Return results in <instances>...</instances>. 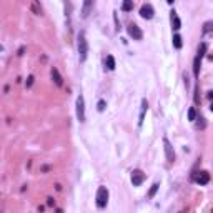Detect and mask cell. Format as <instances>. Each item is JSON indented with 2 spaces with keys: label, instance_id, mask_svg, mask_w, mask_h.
<instances>
[{
  "label": "cell",
  "instance_id": "cell-1",
  "mask_svg": "<svg viewBox=\"0 0 213 213\" xmlns=\"http://www.w3.org/2000/svg\"><path fill=\"white\" fill-rule=\"evenodd\" d=\"M95 203L98 208H105L107 203H108V190L105 187H98L97 190V195H95Z\"/></svg>",
  "mask_w": 213,
  "mask_h": 213
},
{
  "label": "cell",
  "instance_id": "cell-2",
  "mask_svg": "<svg viewBox=\"0 0 213 213\" xmlns=\"http://www.w3.org/2000/svg\"><path fill=\"white\" fill-rule=\"evenodd\" d=\"M78 55H80V62H85L87 55H88V42H87L83 32H80L78 35Z\"/></svg>",
  "mask_w": 213,
  "mask_h": 213
},
{
  "label": "cell",
  "instance_id": "cell-3",
  "mask_svg": "<svg viewBox=\"0 0 213 213\" xmlns=\"http://www.w3.org/2000/svg\"><path fill=\"white\" fill-rule=\"evenodd\" d=\"M85 98L83 95H78L77 97V120H78L80 123L85 122Z\"/></svg>",
  "mask_w": 213,
  "mask_h": 213
},
{
  "label": "cell",
  "instance_id": "cell-4",
  "mask_svg": "<svg viewBox=\"0 0 213 213\" xmlns=\"http://www.w3.org/2000/svg\"><path fill=\"white\" fill-rule=\"evenodd\" d=\"M163 148H165V155H167V160L170 163H173L175 162V150H173V147H172V143H170V140H168L167 137L163 138Z\"/></svg>",
  "mask_w": 213,
  "mask_h": 213
},
{
  "label": "cell",
  "instance_id": "cell-5",
  "mask_svg": "<svg viewBox=\"0 0 213 213\" xmlns=\"http://www.w3.org/2000/svg\"><path fill=\"white\" fill-rule=\"evenodd\" d=\"M127 32L133 40H142L143 38V32L140 30V27L137 25V23H130V25L127 27Z\"/></svg>",
  "mask_w": 213,
  "mask_h": 213
},
{
  "label": "cell",
  "instance_id": "cell-6",
  "mask_svg": "<svg viewBox=\"0 0 213 213\" xmlns=\"http://www.w3.org/2000/svg\"><path fill=\"white\" fill-rule=\"evenodd\" d=\"M153 15H155V10L152 3H143L142 8H140V17L145 18V20H150V18H153Z\"/></svg>",
  "mask_w": 213,
  "mask_h": 213
},
{
  "label": "cell",
  "instance_id": "cell-7",
  "mask_svg": "<svg viewBox=\"0 0 213 213\" xmlns=\"http://www.w3.org/2000/svg\"><path fill=\"white\" fill-rule=\"evenodd\" d=\"M205 50H206V43H201V50L198 52V55L195 57V64H193V73H195V77H198V72H200V65H201V59H203Z\"/></svg>",
  "mask_w": 213,
  "mask_h": 213
},
{
  "label": "cell",
  "instance_id": "cell-8",
  "mask_svg": "<svg viewBox=\"0 0 213 213\" xmlns=\"http://www.w3.org/2000/svg\"><path fill=\"white\" fill-rule=\"evenodd\" d=\"M193 182L200 183V185H206L208 182H210V173L208 172H196V175H193Z\"/></svg>",
  "mask_w": 213,
  "mask_h": 213
},
{
  "label": "cell",
  "instance_id": "cell-9",
  "mask_svg": "<svg viewBox=\"0 0 213 213\" xmlns=\"http://www.w3.org/2000/svg\"><path fill=\"white\" fill-rule=\"evenodd\" d=\"M145 180V173L142 170H133L132 172V183H133V187H140L143 183Z\"/></svg>",
  "mask_w": 213,
  "mask_h": 213
},
{
  "label": "cell",
  "instance_id": "cell-10",
  "mask_svg": "<svg viewBox=\"0 0 213 213\" xmlns=\"http://www.w3.org/2000/svg\"><path fill=\"white\" fill-rule=\"evenodd\" d=\"M172 25H173L175 30H180L182 28V22H180V18H178V15L175 12H172Z\"/></svg>",
  "mask_w": 213,
  "mask_h": 213
},
{
  "label": "cell",
  "instance_id": "cell-11",
  "mask_svg": "<svg viewBox=\"0 0 213 213\" xmlns=\"http://www.w3.org/2000/svg\"><path fill=\"white\" fill-rule=\"evenodd\" d=\"M105 65H107V69H108V70H115L117 64H115L113 55H107V59H105Z\"/></svg>",
  "mask_w": 213,
  "mask_h": 213
},
{
  "label": "cell",
  "instance_id": "cell-12",
  "mask_svg": "<svg viewBox=\"0 0 213 213\" xmlns=\"http://www.w3.org/2000/svg\"><path fill=\"white\" fill-rule=\"evenodd\" d=\"M173 47L177 48V50H180V48L183 47V42H182V37L178 35V33H175L173 35Z\"/></svg>",
  "mask_w": 213,
  "mask_h": 213
},
{
  "label": "cell",
  "instance_id": "cell-13",
  "mask_svg": "<svg viewBox=\"0 0 213 213\" xmlns=\"http://www.w3.org/2000/svg\"><path fill=\"white\" fill-rule=\"evenodd\" d=\"M52 78L55 80V83L59 87L62 85V77H60V73H59V70H57V69H52Z\"/></svg>",
  "mask_w": 213,
  "mask_h": 213
},
{
  "label": "cell",
  "instance_id": "cell-14",
  "mask_svg": "<svg viewBox=\"0 0 213 213\" xmlns=\"http://www.w3.org/2000/svg\"><path fill=\"white\" fill-rule=\"evenodd\" d=\"M93 7V2H90V0H87V2L83 3V10H82V13H83V17H87L90 13V8Z\"/></svg>",
  "mask_w": 213,
  "mask_h": 213
},
{
  "label": "cell",
  "instance_id": "cell-15",
  "mask_svg": "<svg viewBox=\"0 0 213 213\" xmlns=\"http://www.w3.org/2000/svg\"><path fill=\"white\" fill-rule=\"evenodd\" d=\"M122 10H123V12H130V10H133V2H132V0H125L123 5H122Z\"/></svg>",
  "mask_w": 213,
  "mask_h": 213
},
{
  "label": "cell",
  "instance_id": "cell-16",
  "mask_svg": "<svg viewBox=\"0 0 213 213\" xmlns=\"http://www.w3.org/2000/svg\"><path fill=\"white\" fill-rule=\"evenodd\" d=\"M148 108V103H147V100H142V115H140V125H142V120H143V115H145V110Z\"/></svg>",
  "mask_w": 213,
  "mask_h": 213
},
{
  "label": "cell",
  "instance_id": "cell-17",
  "mask_svg": "<svg viewBox=\"0 0 213 213\" xmlns=\"http://www.w3.org/2000/svg\"><path fill=\"white\" fill-rule=\"evenodd\" d=\"M158 183H153L152 185V188H150V192H148V198H153L155 196V193H157V190H158Z\"/></svg>",
  "mask_w": 213,
  "mask_h": 213
},
{
  "label": "cell",
  "instance_id": "cell-18",
  "mask_svg": "<svg viewBox=\"0 0 213 213\" xmlns=\"http://www.w3.org/2000/svg\"><path fill=\"white\" fill-rule=\"evenodd\" d=\"M195 118H196V110L192 107V108L188 110V120H192V122H193V120H195Z\"/></svg>",
  "mask_w": 213,
  "mask_h": 213
},
{
  "label": "cell",
  "instance_id": "cell-19",
  "mask_svg": "<svg viewBox=\"0 0 213 213\" xmlns=\"http://www.w3.org/2000/svg\"><path fill=\"white\" fill-rule=\"evenodd\" d=\"M98 110H100V112H103V110H105V102L103 100L98 102Z\"/></svg>",
  "mask_w": 213,
  "mask_h": 213
},
{
  "label": "cell",
  "instance_id": "cell-20",
  "mask_svg": "<svg viewBox=\"0 0 213 213\" xmlns=\"http://www.w3.org/2000/svg\"><path fill=\"white\" fill-rule=\"evenodd\" d=\"M210 28H211V22H206V23H205V28H203V32L206 33L208 30H210Z\"/></svg>",
  "mask_w": 213,
  "mask_h": 213
},
{
  "label": "cell",
  "instance_id": "cell-21",
  "mask_svg": "<svg viewBox=\"0 0 213 213\" xmlns=\"http://www.w3.org/2000/svg\"><path fill=\"white\" fill-rule=\"evenodd\" d=\"M0 50H2V47H0Z\"/></svg>",
  "mask_w": 213,
  "mask_h": 213
}]
</instances>
